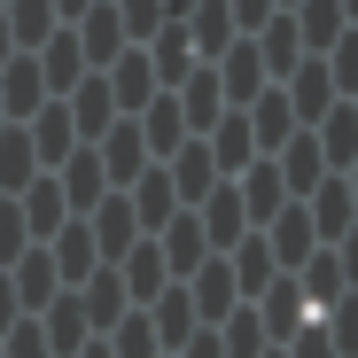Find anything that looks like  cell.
<instances>
[{
    "label": "cell",
    "mask_w": 358,
    "mask_h": 358,
    "mask_svg": "<svg viewBox=\"0 0 358 358\" xmlns=\"http://www.w3.org/2000/svg\"><path fill=\"white\" fill-rule=\"evenodd\" d=\"M265 250H273V265L280 273H296L312 250H320V234H312V210H304V195H288L273 218H265Z\"/></svg>",
    "instance_id": "1"
},
{
    "label": "cell",
    "mask_w": 358,
    "mask_h": 358,
    "mask_svg": "<svg viewBox=\"0 0 358 358\" xmlns=\"http://www.w3.org/2000/svg\"><path fill=\"white\" fill-rule=\"evenodd\" d=\"M101 335H109V358H156V327L133 320V312H125V320H109Z\"/></svg>",
    "instance_id": "19"
},
{
    "label": "cell",
    "mask_w": 358,
    "mask_h": 358,
    "mask_svg": "<svg viewBox=\"0 0 358 358\" xmlns=\"http://www.w3.org/2000/svg\"><path fill=\"white\" fill-rule=\"evenodd\" d=\"M156 358H171V350H156Z\"/></svg>",
    "instance_id": "25"
},
{
    "label": "cell",
    "mask_w": 358,
    "mask_h": 358,
    "mask_svg": "<svg viewBox=\"0 0 358 358\" xmlns=\"http://www.w3.org/2000/svg\"><path fill=\"white\" fill-rule=\"evenodd\" d=\"M296 39H304V55H327L343 39V0H296Z\"/></svg>",
    "instance_id": "13"
},
{
    "label": "cell",
    "mask_w": 358,
    "mask_h": 358,
    "mask_svg": "<svg viewBox=\"0 0 358 358\" xmlns=\"http://www.w3.org/2000/svg\"><path fill=\"white\" fill-rule=\"evenodd\" d=\"M117 47H125V24H117V8H109V0H94V8H86V31H78V55H86V71H101Z\"/></svg>",
    "instance_id": "14"
},
{
    "label": "cell",
    "mask_w": 358,
    "mask_h": 358,
    "mask_svg": "<svg viewBox=\"0 0 358 358\" xmlns=\"http://www.w3.org/2000/svg\"><path fill=\"white\" fill-rule=\"evenodd\" d=\"M156 250H164V273H171V280H187V273L210 257V242H203V218L187 210V218H179L171 234H156Z\"/></svg>",
    "instance_id": "11"
},
{
    "label": "cell",
    "mask_w": 358,
    "mask_h": 358,
    "mask_svg": "<svg viewBox=\"0 0 358 358\" xmlns=\"http://www.w3.org/2000/svg\"><path fill=\"white\" fill-rule=\"evenodd\" d=\"M63 187H55V171H31V203H24V234H55L63 226Z\"/></svg>",
    "instance_id": "17"
},
{
    "label": "cell",
    "mask_w": 358,
    "mask_h": 358,
    "mask_svg": "<svg viewBox=\"0 0 358 358\" xmlns=\"http://www.w3.org/2000/svg\"><path fill=\"white\" fill-rule=\"evenodd\" d=\"M304 210H312V234H320V242H343V234H350V171H320Z\"/></svg>",
    "instance_id": "4"
},
{
    "label": "cell",
    "mask_w": 358,
    "mask_h": 358,
    "mask_svg": "<svg viewBox=\"0 0 358 358\" xmlns=\"http://www.w3.org/2000/svg\"><path fill=\"white\" fill-rule=\"evenodd\" d=\"M39 101H47V78H39V55H31V47H16L8 63H0V109H8V117H31Z\"/></svg>",
    "instance_id": "5"
},
{
    "label": "cell",
    "mask_w": 358,
    "mask_h": 358,
    "mask_svg": "<svg viewBox=\"0 0 358 358\" xmlns=\"http://www.w3.org/2000/svg\"><path fill=\"white\" fill-rule=\"evenodd\" d=\"M55 288H63V280H55V257H47V250H24V257H16V304L39 312Z\"/></svg>",
    "instance_id": "16"
},
{
    "label": "cell",
    "mask_w": 358,
    "mask_h": 358,
    "mask_svg": "<svg viewBox=\"0 0 358 358\" xmlns=\"http://www.w3.org/2000/svg\"><path fill=\"white\" fill-rule=\"evenodd\" d=\"M187 8H195V0H164V16H187Z\"/></svg>",
    "instance_id": "23"
},
{
    "label": "cell",
    "mask_w": 358,
    "mask_h": 358,
    "mask_svg": "<svg viewBox=\"0 0 358 358\" xmlns=\"http://www.w3.org/2000/svg\"><path fill=\"white\" fill-rule=\"evenodd\" d=\"M242 234H250V218H242V195H234V179H226V187L203 195V242L210 250H234Z\"/></svg>",
    "instance_id": "8"
},
{
    "label": "cell",
    "mask_w": 358,
    "mask_h": 358,
    "mask_svg": "<svg viewBox=\"0 0 358 358\" xmlns=\"http://www.w3.org/2000/svg\"><path fill=\"white\" fill-rule=\"evenodd\" d=\"M47 257H55V280H86V273L101 265V250H94L86 226H55V250H47Z\"/></svg>",
    "instance_id": "15"
},
{
    "label": "cell",
    "mask_w": 358,
    "mask_h": 358,
    "mask_svg": "<svg viewBox=\"0 0 358 358\" xmlns=\"http://www.w3.org/2000/svg\"><path fill=\"white\" fill-rule=\"evenodd\" d=\"M273 8H296V0H273Z\"/></svg>",
    "instance_id": "24"
},
{
    "label": "cell",
    "mask_w": 358,
    "mask_h": 358,
    "mask_svg": "<svg viewBox=\"0 0 358 358\" xmlns=\"http://www.w3.org/2000/svg\"><path fill=\"white\" fill-rule=\"evenodd\" d=\"M94 156H101V179H109V187H133V179L148 171V141H141L133 117H109L101 141H94Z\"/></svg>",
    "instance_id": "2"
},
{
    "label": "cell",
    "mask_w": 358,
    "mask_h": 358,
    "mask_svg": "<svg viewBox=\"0 0 358 358\" xmlns=\"http://www.w3.org/2000/svg\"><path fill=\"white\" fill-rule=\"evenodd\" d=\"M148 304H156V320H148V327H156V350H179V343L195 335V304H187V288H179V280H164Z\"/></svg>",
    "instance_id": "9"
},
{
    "label": "cell",
    "mask_w": 358,
    "mask_h": 358,
    "mask_svg": "<svg viewBox=\"0 0 358 358\" xmlns=\"http://www.w3.org/2000/svg\"><path fill=\"white\" fill-rule=\"evenodd\" d=\"M234 195H242V218H250V226H265V218L288 203V187H280V171H273V164H242Z\"/></svg>",
    "instance_id": "10"
},
{
    "label": "cell",
    "mask_w": 358,
    "mask_h": 358,
    "mask_svg": "<svg viewBox=\"0 0 358 358\" xmlns=\"http://www.w3.org/2000/svg\"><path fill=\"white\" fill-rule=\"evenodd\" d=\"M164 179H171V195L195 210V203L218 187V164H210V148H203V141H179V148H171V171H164Z\"/></svg>",
    "instance_id": "6"
},
{
    "label": "cell",
    "mask_w": 358,
    "mask_h": 358,
    "mask_svg": "<svg viewBox=\"0 0 358 358\" xmlns=\"http://www.w3.org/2000/svg\"><path fill=\"white\" fill-rule=\"evenodd\" d=\"M210 164H218V171L257 164V141H250V117H242V109H218V125H210Z\"/></svg>",
    "instance_id": "12"
},
{
    "label": "cell",
    "mask_w": 358,
    "mask_h": 358,
    "mask_svg": "<svg viewBox=\"0 0 358 358\" xmlns=\"http://www.w3.org/2000/svg\"><path fill=\"white\" fill-rule=\"evenodd\" d=\"M31 171H39L31 133L24 125H0V187H31Z\"/></svg>",
    "instance_id": "18"
},
{
    "label": "cell",
    "mask_w": 358,
    "mask_h": 358,
    "mask_svg": "<svg viewBox=\"0 0 358 358\" xmlns=\"http://www.w3.org/2000/svg\"><path fill=\"white\" fill-rule=\"evenodd\" d=\"M8 55H16V31H8V16H0V63H8Z\"/></svg>",
    "instance_id": "22"
},
{
    "label": "cell",
    "mask_w": 358,
    "mask_h": 358,
    "mask_svg": "<svg viewBox=\"0 0 358 358\" xmlns=\"http://www.w3.org/2000/svg\"><path fill=\"white\" fill-rule=\"evenodd\" d=\"M273 156H280L273 171H280V187H288V195H312V179L327 171V156H320V141H312V125H296V133H288V141H280Z\"/></svg>",
    "instance_id": "7"
},
{
    "label": "cell",
    "mask_w": 358,
    "mask_h": 358,
    "mask_svg": "<svg viewBox=\"0 0 358 358\" xmlns=\"http://www.w3.org/2000/svg\"><path fill=\"white\" fill-rule=\"evenodd\" d=\"M86 234H94V250H101V257H125V250L141 242V218H133V195H125V187H109V195L94 203V226H86Z\"/></svg>",
    "instance_id": "3"
},
{
    "label": "cell",
    "mask_w": 358,
    "mask_h": 358,
    "mask_svg": "<svg viewBox=\"0 0 358 358\" xmlns=\"http://www.w3.org/2000/svg\"><path fill=\"white\" fill-rule=\"evenodd\" d=\"M94 8V0H55V16H86Z\"/></svg>",
    "instance_id": "21"
},
{
    "label": "cell",
    "mask_w": 358,
    "mask_h": 358,
    "mask_svg": "<svg viewBox=\"0 0 358 358\" xmlns=\"http://www.w3.org/2000/svg\"><path fill=\"white\" fill-rule=\"evenodd\" d=\"M8 320H24V304H16V280L0 273V327H8Z\"/></svg>",
    "instance_id": "20"
}]
</instances>
